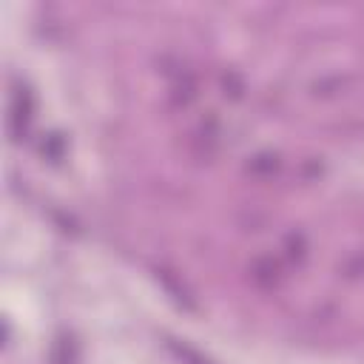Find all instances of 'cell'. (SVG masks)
Wrapping results in <instances>:
<instances>
[{
    "mask_svg": "<svg viewBox=\"0 0 364 364\" xmlns=\"http://www.w3.org/2000/svg\"><path fill=\"white\" fill-rule=\"evenodd\" d=\"M171 350H173V353H176L179 358H185L188 364H210L208 358H202V355H199L196 350H191V347H185V344L179 347V344H173V341H171Z\"/></svg>",
    "mask_w": 364,
    "mask_h": 364,
    "instance_id": "6da1fadb",
    "label": "cell"
}]
</instances>
